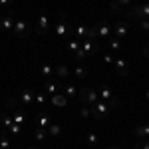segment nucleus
Returning a JSON list of instances; mask_svg holds the SVG:
<instances>
[{
    "mask_svg": "<svg viewBox=\"0 0 149 149\" xmlns=\"http://www.w3.org/2000/svg\"><path fill=\"white\" fill-rule=\"evenodd\" d=\"M54 32H56L58 38H70V36H74V28H72L70 22L66 20V10L60 12V20H58V24L54 26Z\"/></svg>",
    "mask_w": 149,
    "mask_h": 149,
    "instance_id": "nucleus-1",
    "label": "nucleus"
},
{
    "mask_svg": "<svg viewBox=\"0 0 149 149\" xmlns=\"http://www.w3.org/2000/svg\"><path fill=\"white\" fill-rule=\"evenodd\" d=\"M12 32L18 36V38H28L30 32H32V22L26 20V18H16V20H14V28H12Z\"/></svg>",
    "mask_w": 149,
    "mask_h": 149,
    "instance_id": "nucleus-2",
    "label": "nucleus"
},
{
    "mask_svg": "<svg viewBox=\"0 0 149 149\" xmlns=\"http://www.w3.org/2000/svg\"><path fill=\"white\" fill-rule=\"evenodd\" d=\"M78 100L81 102V105H93L100 100L97 90H90V88H78Z\"/></svg>",
    "mask_w": 149,
    "mask_h": 149,
    "instance_id": "nucleus-3",
    "label": "nucleus"
},
{
    "mask_svg": "<svg viewBox=\"0 0 149 149\" xmlns=\"http://www.w3.org/2000/svg\"><path fill=\"white\" fill-rule=\"evenodd\" d=\"M97 95H100V100L105 102L109 107H117V105L121 103V100H119L117 95H113L111 90H109L107 86H100V88H97Z\"/></svg>",
    "mask_w": 149,
    "mask_h": 149,
    "instance_id": "nucleus-4",
    "label": "nucleus"
},
{
    "mask_svg": "<svg viewBox=\"0 0 149 149\" xmlns=\"http://www.w3.org/2000/svg\"><path fill=\"white\" fill-rule=\"evenodd\" d=\"M127 14V18H133V20H141V18H149V0L143 4H137L129 10H123Z\"/></svg>",
    "mask_w": 149,
    "mask_h": 149,
    "instance_id": "nucleus-5",
    "label": "nucleus"
},
{
    "mask_svg": "<svg viewBox=\"0 0 149 149\" xmlns=\"http://www.w3.org/2000/svg\"><path fill=\"white\" fill-rule=\"evenodd\" d=\"M109 105L105 102H102V100H97V102L93 103V105H90V111H92V117H95V119H105L107 117V113H109Z\"/></svg>",
    "mask_w": 149,
    "mask_h": 149,
    "instance_id": "nucleus-6",
    "label": "nucleus"
},
{
    "mask_svg": "<svg viewBox=\"0 0 149 149\" xmlns=\"http://www.w3.org/2000/svg\"><path fill=\"white\" fill-rule=\"evenodd\" d=\"M48 28H50V18H48L46 10H40L38 12V20H36V32L40 36H46Z\"/></svg>",
    "mask_w": 149,
    "mask_h": 149,
    "instance_id": "nucleus-7",
    "label": "nucleus"
},
{
    "mask_svg": "<svg viewBox=\"0 0 149 149\" xmlns=\"http://www.w3.org/2000/svg\"><path fill=\"white\" fill-rule=\"evenodd\" d=\"M93 26H95L97 38H100V40H103V42H107V40H109V36H111V32H113V28L109 26V22H105V20H100V22H95Z\"/></svg>",
    "mask_w": 149,
    "mask_h": 149,
    "instance_id": "nucleus-8",
    "label": "nucleus"
},
{
    "mask_svg": "<svg viewBox=\"0 0 149 149\" xmlns=\"http://www.w3.org/2000/svg\"><path fill=\"white\" fill-rule=\"evenodd\" d=\"M81 50L86 52V56L88 58H92L95 56V54H100V42L97 40H81Z\"/></svg>",
    "mask_w": 149,
    "mask_h": 149,
    "instance_id": "nucleus-9",
    "label": "nucleus"
},
{
    "mask_svg": "<svg viewBox=\"0 0 149 149\" xmlns=\"http://www.w3.org/2000/svg\"><path fill=\"white\" fill-rule=\"evenodd\" d=\"M14 20H16V16H14L10 10L4 12V14L0 16V32H10L12 28H14Z\"/></svg>",
    "mask_w": 149,
    "mask_h": 149,
    "instance_id": "nucleus-10",
    "label": "nucleus"
},
{
    "mask_svg": "<svg viewBox=\"0 0 149 149\" xmlns=\"http://www.w3.org/2000/svg\"><path fill=\"white\" fill-rule=\"evenodd\" d=\"M18 100H20V105L26 107V109H30L32 107V103H34V92L30 90V88H24L20 95H18Z\"/></svg>",
    "mask_w": 149,
    "mask_h": 149,
    "instance_id": "nucleus-11",
    "label": "nucleus"
},
{
    "mask_svg": "<svg viewBox=\"0 0 149 149\" xmlns=\"http://www.w3.org/2000/svg\"><path fill=\"white\" fill-rule=\"evenodd\" d=\"M113 70H115V74H117L119 78H125L127 74H129V64H127V60L113 58Z\"/></svg>",
    "mask_w": 149,
    "mask_h": 149,
    "instance_id": "nucleus-12",
    "label": "nucleus"
},
{
    "mask_svg": "<svg viewBox=\"0 0 149 149\" xmlns=\"http://www.w3.org/2000/svg\"><path fill=\"white\" fill-rule=\"evenodd\" d=\"M127 32H129V22L127 20H119V22L113 26V32H111V36H115V38H125Z\"/></svg>",
    "mask_w": 149,
    "mask_h": 149,
    "instance_id": "nucleus-13",
    "label": "nucleus"
},
{
    "mask_svg": "<svg viewBox=\"0 0 149 149\" xmlns=\"http://www.w3.org/2000/svg\"><path fill=\"white\" fill-rule=\"evenodd\" d=\"M62 86H64V81H52V80H46V81H44V93H46V95L60 93V92H62Z\"/></svg>",
    "mask_w": 149,
    "mask_h": 149,
    "instance_id": "nucleus-14",
    "label": "nucleus"
},
{
    "mask_svg": "<svg viewBox=\"0 0 149 149\" xmlns=\"http://www.w3.org/2000/svg\"><path fill=\"white\" fill-rule=\"evenodd\" d=\"M50 102L54 103L56 107H66L70 100H68V97H66V95H64L62 92H60V93H54V95H50Z\"/></svg>",
    "mask_w": 149,
    "mask_h": 149,
    "instance_id": "nucleus-15",
    "label": "nucleus"
},
{
    "mask_svg": "<svg viewBox=\"0 0 149 149\" xmlns=\"http://www.w3.org/2000/svg\"><path fill=\"white\" fill-rule=\"evenodd\" d=\"M133 135L137 139H149V123H141L133 129Z\"/></svg>",
    "mask_w": 149,
    "mask_h": 149,
    "instance_id": "nucleus-16",
    "label": "nucleus"
},
{
    "mask_svg": "<svg viewBox=\"0 0 149 149\" xmlns=\"http://www.w3.org/2000/svg\"><path fill=\"white\" fill-rule=\"evenodd\" d=\"M54 76H56L58 80H66V78H70V68L66 66V64H60V66H56L54 68Z\"/></svg>",
    "mask_w": 149,
    "mask_h": 149,
    "instance_id": "nucleus-17",
    "label": "nucleus"
},
{
    "mask_svg": "<svg viewBox=\"0 0 149 149\" xmlns=\"http://www.w3.org/2000/svg\"><path fill=\"white\" fill-rule=\"evenodd\" d=\"M62 93H64L68 100H74V97H78V88H76L74 84H64V86H62Z\"/></svg>",
    "mask_w": 149,
    "mask_h": 149,
    "instance_id": "nucleus-18",
    "label": "nucleus"
},
{
    "mask_svg": "<svg viewBox=\"0 0 149 149\" xmlns=\"http://www.w3.org/2000/svg\"><path fill=\"white\" fill-rule=\"evenodd\" d=\"M34 123H36V127H42V129H48V125L52 123V119H50V115L42 113V115H36V117H34Z\"/></svg>",
    "mask_w": 149,
    "mask_h": 149,
    "instance_id": "nucleus-19",
    "label": "nucleus"
},
{
    "mask_svg": "<svg viewBox=\"0 0 149 149\" xmlns=\"http://www.w3.org/2000/svg\"><path fill=\"white\" fill-rule=\"evenodd\" d=\"M12 123H14V121H12V115L6 113V111H2V113H0V127H2V131H8Z\"/></svg>",
    "mask_w": 149,
    "mask_h": 149,
    "instance_id": "nucleus-20",
    "label": "nucleus"
},
{
    "mask_svg": "<svg viewBox=\"0 0 149 149\" xmlns=\"http://www.w3.org/2000/svg\"><path fill=\"white\" fill-rule=\"evenodd\" d=\"M86 34H88V26H86V24H80V26H76V28H74V38H76V40H86Z\"/></svg>",
    "mask_w": 149,
    "mask_h": 149,
    "instance_id": "nucleus-21",
    "label": "nucleus"
},
{
    "mask_svg": "<svg viewBox=\"0 0 149 149\" xmlns=\"http://www.w3.org/2000/svg\"><path fill=\"white\" fill-rule=\"evenodd\" d=\"M66 48H68L70 54L74 56V54H76V52H78V50L81 48V42H80V40H76V38H70L68 42H66Z\"/></svg>",
    "mask_w": 149,
    "mask_h": 149,
    "instance_id": "nucleus-22",
    "label": "nucleus"
},
{
    "mask_svg": "<svg viewBox=\"0 0 149 149\" xmlns=\"http://www.w3.org/2000/svg\"><path fill=\"white\" fill-rule=\"evenodd\" d=\"M12 121H14V123H20V125L26 123V115L20 111V107H14V109H12Z\"/></svg>",
    "mask_w": 149,
    "mask_h": 149,
    "instance_id": "nucleus-23",
    "label": "nucleus"
},
{
    "mask_svg": "<svg viewBox=\"0 0 149 149\" xmlns=\"http://www.w3.org/2000/svg\"><path fill=\"white\" fill-rule=\"evenodd\" d=\"M40 76H42L44 80H50V78L54 76V66H50V64H42V66H40Z\"/></svg>",
    "mask_w": 149,
    "mask_h": 149,
    "instance_id": "nucleus-24",
    "label": "nucleus"
},
{
    "mask_svg": "<svg viewBox=\"0 0 149 149\" xmlns=\"http://www.w3.org/2000/svg\"><path fill=\"white\" fill-rule=\"evenodd\" d=\"M62 135V125L60 123H50L48 125V137H60Z\"/></svg>",
    "mask_w": 149,
    "mask_h": 149,
    "instance_id": "nucleus-25",
    "label": "nucleus"
},
{
    "mask_svg": "<svg viewBox=\"0 0 149 149\" xmlns=\"http://www.w3.org/2000/svg\"><path fill=\"white\" fill-rule=\"evenodd\" d=\"M88 68L84 66V64H76V68H74V76L76 78H80V80H84V78H88Z\"/></svg>",
    "mask_w": 149,
    "mask_h": 149,
    "instance_id": "nucleus-26",
    "label": "nucleus"
},
{
    "mask_svg": "<svg viewBox=\"0 0 149 149\" xmlns=\"http://www.w3.org/2000/svg\"><path fill=\"white\" fill-rule=\"evenodd\" d=\"M32 137L36 141H46L48 139V129H42V127H36L34 131H32Z\"/></svg>",
    "mask_w": 149,
    "mask_h": 149,
    "instance_id": "nucleus-27",
    "label": "nucleus"
},
{
    "mask_svg": "<svg viewBox=\"0 0 149 149\" xmlns=\"http://www.w3.org/2000/svg\"><path fill=\"white\" fill-rule=\"evenodd\" d=\"M8 135H10V137H20V135H22V125H20V123H12L10 125V129H8Z\"/></svg>",
    "mask_w": 149,
    "mask_h": 149,
    "instance_id": "nucleus-28",
    "label": "nucleus"
},
{
    "mask_svg": "<svg viewBox=\"0 0 149 149\" xmlns=\"http://www.w3.org/2000/svg\"><path fill=\"white\" fill-rule=\"evenodd\" d=\"M34 102H36V105H38V107H44V105H46V102H48V95L44 92H38V93H34Z\"/></svg>",
    "mask_w": 149,
    "mask_h": 149,
    "instance_id": "nucleus-29",
    "label": "nucleus"
},
{
    "mask_svg": "<svg viewBox=\"0 0 149 149\" xmlns=\"http://www.w3.org/2000/svg\"><path fill=\"white\" fill-rule=\"evenodd\" d=\"M0 149H10V135H8V131L0 133Z\"/></svg>",
    "mask_w": 149,
    "mask_h": 149,
    "instance_id": "nucleus-30",
    "label": "nucleus"
},
{
    "mask_svg": "<svg viewBox=\"0 0 149 149\" xmlns=\"http://www.w3.org/2000/svg\"><path fill=\"white\" fill-rule=\"evenodd\" d=\"M107 46L111 48L113 52H117V50H121V40H119V38H115V36H109V40H107Z\"/></svg>",
    "mask_w": 149,
    "mask_h": 149,
    "instance_id": "nucleus-31",
    "label": "nucleus"
},
{
    "mask_svg": "<svg viewBox=\"0 0 149 149\" xmlns=\"http://www.w3.org/2000/svg\"><path fill=\"white\" fill-rule=\"evenodd\" d=\"M86 143H88L90 147H95V145L100 143V137H97V135H95L93 131H90V133L86 135Z\"/></svg>",
    "mask_w": 149,
    "mask_h": 149,
    "instance_id": "nucleus-32",
    "label": "nucleus"
},
{
    "mask_svg": "<svg viewBox=\"0 0 149 149\" xmlns=\"http://www.w3.org/2000/svg\"><path fill=\"white\" fill-rule=\"evenodd\" d=\"M109 10H111V14H121V12H123V6H121L117 0H111V2H109Z\"/></svg>",
    "mask_w": 149,
    "mask_h": 149,
    "instance_id": "nucleus-33",
    "label": "nucleus"
},
{
    "mask_svg": "<svg viewBox=\"0 0 149 149\" xmlns=\"http://www.w3.org/2000/svg\"><path fill=\"white\" fill-rule=\"evenodd\" d=\"M6 107H10V109H14V107H20V100L18 97H14V95H10V97H6Z\"/></svg>",
    "mask_w": 149,
    "mask_h": 149,
    "instance_id": "nucleus-34",
    "label": "nucleus"
},
{
    "mask_svg": "<svg viewBox=\"0 0 149 149\" xmlns=\"http://www.w3.org/2000/svg\"><path fill=\"white\" fill-rule=\"evenodd\" d=\"M137 24L141 32H149V18H141V20H137Z\"/></svg>",
    "mask_w": 149,
    "mask_h": 149,
    "instance_id": "nucleus-35",
    "label": "nucleus"
},
{
    "mask_svg": "<svg viewBox=\"0 0 149 149\" xmlns=\"http://www.w3.org/2000/svg\"><path fill=\"white\" fill-rule=\"evenodd\" d=\"M88 40H97V32H95V26H88V34H86Z\"/></svg>",
    "mask_w": 149,
    "mask_h": 149,
    "instance_id": "nucleus-36",
    "label": "nucleus"
},
{
    "mask_svg": "<svg viewBox=\"0 0 149 149\" xmlns=\"http://www.w3.org/2000/svg\"><path fill=\"white\" fill-rule=\"evenodd\" d=\"M80 115L84 117V119L92 117V111H90V105H81V107H80Z\"/></svg>",
    "mask_w": 149,
    "mask_h": 149,
    "instance_id": "nucleus-37",
    "label": "nucleus"
},
{
    "mask_svg": "<svg viewBox=\"0 0 149 149\" xmlns=\"http://www.w3.org/2000/svg\"><path fill=\"white\" fill-rule=\"evenodd\" d=\"M133 149H149V139H139Z\"/></svg>",
    "mask_w": 149,
    "mask_h": 149,
    "instance_id": "nucleus-38",
    "label": "nucleus"
},
{
    "mask_svg": "<svg viewBox=\"0 0 149 149\" xmlns=\"http://www.w3.org/2000/svg\"><path fill=\"white\" fill-rule=\"evenodd\" d=\"M10 6H12V0H0V8H2V10H10Z\"/></svg>",
    "mask_w": 149,
    "mask_h": 149,
    "instance_id": "nucleus-39",
    "label": "nucleus"
},
{
    "mask_svg": "<svg viewBox=\"0 0 149 149\" xmlns=\"http://www.w3.org/2000/svg\"><path fill=\"white\" fill-rule=\"evenodd\" d=\"M74 58H76V60H88V56H86V52H84V50H78V52H76V54H74Z\"/></svg>",
    "mask_w": 149,
    "mask_h": 149,
    "instance_id": "nucleus-40",
    "label": "nucleus"
},
{
    "mask_svg": "<svg viewBox=\"0 0 149 149\" xmlns=\"http://www.w3.org/2000/svg\"><path fill=\"white\" fill-rule=\"evenodd\" d=\"M103 64H107V66H113V58L109 56V54H105V56H103Z\"/></svg>",
    "mask_w": 149,
    "mask_h": 149,
    "instance_id": "nucleus-41",
    "label": "nucleus"
},
{
    "mask_svg": "<svg viewBox=\"0 0 149 149\" xmlns=\"http://www.w3.org/2000/svg\"><path fill=\"white\" fill-rule=\"evenodd\" d=\"M143 56L149 58V42H145V44H143Z\"/></svg>",
    "mask_w": 149,
    "mask_h": 149,
    "instance_id": "nucleus-42",
    "label": "nucleus"
},
{
    "mask_svg": "<svg viewBox=\"0 0 149 149\" xmlns=\"http://www.w3.org/2000/svg\"><path fill=\"white\" fill-rule=\"evenodd\" d=\"M117 2H119L123 8H127V4H131V0H117Z\"/></svg>",
    "mask_w": 149,
    "mask_h": 149,
    "instance_id": "nucleus-43",
    "label": "nucleus"
},
{
    "mask_svg": "<svg viewBox=\"0 0 149 149\" xmlns=\"http://www.w3.org/2000/svg\"><path fill=\"white\" fill-rule=\"evenodd\" d=\"M107 149H119V147H117V145H109Z\"/></svg>",
    "mask_w": 149,
    "mask_h": 149,
    "instance_id": "nucleus-44",
    "label": "nucleus"
},
{
    "mask_svg": "<svg viewBox=\"0 0 149 149\" xmlns=\"http://www.w3.org/2000/svg\"><path fill=\"white\" fill-rule=\"evenodd\" d=\"M145 97H147V100H149V90H147V92H145Z\"/></svg>",
    "mask_w": 149,
    "mask_h": 149,
    "instance_id": "nucleus-45",
    "label": "nucleus"
},
{
    "mask_svg": "<svg viewBox=\"0 0 149 149\" xmlns=\"http://www.w3.org/2000/svg\"><path fill=\"white\" fill-rule=\"evenodd\" d=\"M26 149H38V147H26Z\"/></svg>",
    "mask_w": 149,
    "mask_h": 149,
    "instance_id": "nucleus-46",
    "label": "nucleus"
},
{
    "mask_svg": "<svg viewBox=\"0 0 149 149\" xmlns=\"http://www.w3.org/2000/svg\"><path fill=\"white\" fill-rule=\"evenodd\" d=\"M0 16H2V8H0Z\"/></svg>",
    "mask_w": 149,
    "mask_h": 149,
    "instance_id": "nucleus-47",
    "label": "nucleus"
}]
</instances>
